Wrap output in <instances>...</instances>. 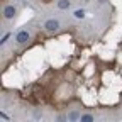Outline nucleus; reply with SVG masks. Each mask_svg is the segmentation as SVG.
Returning a JSON list of instances; mask_svg holds the SVG:
<instances>
[{
  "instance_id": "obj_1",
  "label": "nucleus",
  "mask_w": 122,
  "mask_h": 122,
  "mask_svg": "<svg viewBox=\"0 0 122 122\" xmlns=\"http://www.w3.org/2000/svg\"><path fill=\"white\" fill-rule=\"evenodd\" d=\"M44 27L48 29V30H58V29H59V22H58L56 19H51V20H46Z\"/></svg>"
},
{
  "instance_id": "obj_2",
  "label": "nucleus",
  "mask_w": 122,
  "mask_h": 122,
  "mask_svg": "<svg viewBox=\"0 0 122 122\" xmlns=\"http://www.w3.org/2000/svg\"><path fill=\"white\" fill-rule=\"evenodd\" d=\"M4 15H5L7 19H12L14 15H15V9H14L12 5H7V7H5V10H4Z\"/></svg>"
},
{
  "instance_id": "obj_3",
  "label": "nucleus",
  "mask_w": 122,
  "mask_h": 122,
  "mask_svg": "<svg viewBox=\"0 0 122 122\" xmlns=\"http://www.w3.org/2000/svg\"><path fill=\"white\" fill-rule=\"evenodd\" d=\"M27 39H29V32H25V30L17 34V42H25Z\"/></svg>"
},
{
  "instance_id": "obj_4",
  "label": "nucleus",
  "mask_w": 122,
  "mask_h": 122,
  "mask_svg": "<svg viewBox=\"0 0 122 122\" xmlns=\"http://www.w3.org/2000/svg\"><path fill=\"white\" fill-rule=\"evenodd\" d=\"M58 7L65 10V9H68V7H70V2H68V0H59V2H58Z\"/></svg>"
},
{
  "instance_id": "obj_5",
  "label": "nucleus",
  "mask_w": 122,
  "mask_h": 122,
  "mask_svg": "<svg viewBox=\"0 0 122 122\" xmlns=\"http://www.w3.org/2000/svg\"><path fill=\"white\" fill-rule=\"evenodd\" d=\"M80 120H81V122H92V120H93V117L86 114V115H81V117H80Z\"/></svg>"
},
{
  "instance_id": "obj_6",
  "label": "nucleus",
  "mask_w": 122,
  "mask_h": 122,
  "mask_svg": "<svg viewBox=\"0 0 122 122\" xmlns=\"http://www.w3.org/2000/svg\"><path fill=\"white\" fill-rule=\"evenodd\" d=\"M76 119H78V112H71L68 115V120H76Z\"/></svg>"
},
{
  "instance_id": "obj_7",
  "label": "nucleus",
  "mask_w": 122,
  "mask_h": 122,
  "mask_svg": "<svg viewBox=\"0 0 122 122\" xmlns=\"http://www.w3.org/2000/svg\"><path fill=\"white\" fill-rule=\"evenodd\" d=\"M75 15H76L78 19H81L83 15H85V12H83V10H76V12H75Z\"/></svg>"
},
{
  "instance_id": "obj_8",
  "label": "nucleus",
  "mask_w": 122,
  "mask_h": 122,
  "mask_svg": "<svg viewBox=\"0 0 122 122\" xmlns=\"http://www.w3.org/2000/svg\"><path fill=\"white\" fill-rule=\"evenodd\" d=\"M0 117H2V120H9V115H7L5 112H2V114H0Z\"/></svg>"
}]
</instances>
